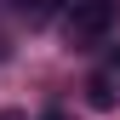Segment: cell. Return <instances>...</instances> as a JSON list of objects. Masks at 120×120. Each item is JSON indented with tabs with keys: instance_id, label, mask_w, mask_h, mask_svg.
I'll return each mask as SVG.
<instances>
[{
	"instance_id": "1",
	"label": "cell",
	"mask_w": 120,
	"mask_h": 120,
	"mask_svg": "<svg viewBox=\"0 0 120 120\" xmlns=\"http://www.w3.org/2000/svg\"><path fill=\"white\" fill-rule=\"evenodd\" d=\"M120 23V0H74L63 17V40L69 46H103Z\"/></svg>"
},
{
	"instance_id": "2",
	"label": "cell",
	"mask_w": 120,
	"mask_h": 120,
	"mask_svg": "<svg viewBox=\"0 0 120 120\" xmlns=\"http://www.w3.org/2000/svg\"><path fill=\"white\" fill-rule=\"evenodd\" d=\"M86 103L92 109H114V74H92L86 80Z\"/></svg>"
},
{
	"instance_id": "3",
	"label": "cell",
	"mask_w": 120,
	"mask_h": 120,
	"mask_svg": "<svg viewBox=\"0 0 120 120\" xmlns=\"http://www.w3.org/2000/svg\"><path fill=\"white\" fill-rule=\"evenodd\" d=\"M109 74H114V80H120V46H114V63H109Z\"/></svg>"
},
{
	"instance_id": "4",
	"label": "cell",
	"mask_w": 120,
	"mask_h": 120,
	"mask_svg": "<svg viewBox=\"0 0 120 120\" xmlns=\"http://www.w3.org/2000/svg\"><path fill=\"white\" fill-rule=\"evenodd\" d=\"M40 120H63V114H40Z\"/></svg>"
}]
</instances>
